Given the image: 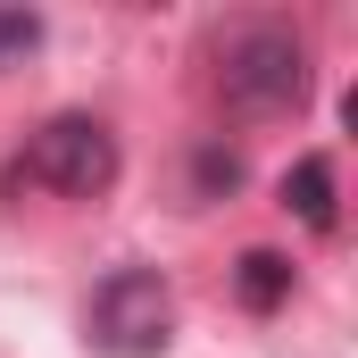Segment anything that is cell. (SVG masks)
<instances>
[{"mask_svg":"<svg viewBox=\"0 0 358 358\" xmlns=\"http://www.w3.org/2000/svg\"><path fill=\"white\" fill-rule=\"evenodd\" d=\"M117 134L100 125V117H84V108H67V117H50L17 159H8V176H0V192L8 200H25V192H59V200H100L108 183H117Z\"/></svg>","mask_w":358,"mask_h":358,"instance_id":"1","label":"cell"},{"mask_svg":"<svg viewBox=\"0 0 358 358\" xmlns=\"http://www.w3.org/2000/svg\"><path fill=\"white\" fill-rule=\"evenodd\" d=\"M217 92L242 117H292L308 100V50L292 25H242L217 50Z\"/></svg>","mask_w":358,"mask_h":358,"instance_id":"2","label":"cell"},{"mask_svg":"<svg viewBox=\"0 0 358 358\" xmlns=\"http://www.w3.org/2000/svg\"><path fill=\"white\" fill-rule=\"evenodd\" d=\"M84 334L108 358H159L176 342V292L159 267H108L84 300Z\"/></svg>","mask_w":358,"mask_h":358,"instance_id":"3","label":"cell"},{"mask_svg":"<svg viewBox=\"0 0 358 358\" xmlns=\"http://www.w3.org/2000/svg\"><path fill=\"white\" fill-rule=\"evenodd\" d=\"M283 208H300V225L334 234V225H342V208H334V167H325V159H300V167L283 176Z\"/></svg>","mask_w":358,"mask_h":358,"instance_id":"4","label":"cell"},{"mask_svg":"<svg viewBox=\"0 0 358 358\" xmlns=\"http://www.w3.org/2000/svg\"><path fill=\"white\" fill-rule=\"evenodd\" d=\"M283 292H292V259H275V250H250V259H242V300H250V308H275Z\"/></svg>","mask_w":358,"mask_h":358,"instance_id":"5","label":"cell"},{"mask_svg":"<svg viewBox=\"0 0 358 358\" xmlns=\"http://www.w3.org/2000/svg\"><path fill=\"white\" fill-rule=\"evenodd\" d=\"M34 42H42V17H34V8H0V67L25 59Z\"/></svg>","mask_w":358,"mask_h":358,"instance_id":"6","label":"cell"}]
</instances>
